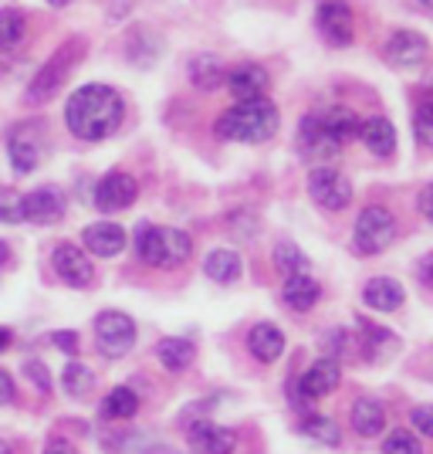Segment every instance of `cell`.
Here are the masks:
<instances>
[{
    "label": "cell",
    "mask_w": 433,
    "mask_h": 454,
    "mask_svg": "<svg viewBox=\"0 0 433 454\" xmlns=\"http://www.w3.org/2000/svg\"><path fill=\"white\" fill-rule=\"evenodd\" d=\"M95 342H98V349L105 353V356H126L132 346H135V322L126 316V312H102L98 319H95Z\"/></svg>",
    "instance_id": "cell-5"
},
{
    "label": "cell",
    "mask_w": 433,
    "mask_h": 454,
    "mask_svg": "<svg viewBox=\"0 0 433 454\" xmlns=\"http://www.w3.org/2000/svg\"><path fill=\"white\" fill-rule=\"evenodd\" d=\"M7 258H11V251H7V245H4V241H0V268L7 265Z\"/></svg>",
    "instance_id": "cell-44"
},
{
    "label": "cell",
    "mask_w": 433,
    "mask_h": 454,
    "mask_svg": "<svg viewBox=\"0 0 433 454\" xmlns=\"http://www.w3.org/2000/svg\"><path fill=\"white\" fill-rule=\"evenodd\" d=\"M298 146H302L305 156H319V160H329V156L342 153L339 146L325 136L319 115H305L302 119V126H298Z\"/></svg>",
    "instance_id": "cell-20"
},
{
    "label": "cell",
    "mask_w": 433,
    "mask_h": 454,
    "mask_svg": "<svg viewBox=\"0 0 433 454\" xmlns=\"http://www.w3.org/2000/svg\"><path fill=\"white\" fill-rule=\"evenodd\" d=\"M193 251L187 231L159 224H139L135 227V254L152 268H176L183 265Z\"/></svg>",
    "instance_id": "cell-3"
},
{
    "label": "cell",
    "mask_w": 433,
    "mask_h": 454,
    "mask_svg": "<svg viewBox=\"0 0 433 454\" xmlns=\"http://www.w3.org/2000/svg\"><path fill=\"white\" fill-rule=\"evenodd\" d=\"M0 454H11V448H7V444H4V441H0Z\"/></svg>",
    "instance_id": "cell-46"
},
{
    "label": "cell",
    "mask_w": 433,
    "mask_h": 454,
    "mask_svg": "<svg viewBox=\"0 0 433 454\" xmlns=\"http://www.w3.org/2000/svg\"><path fill=\"white\" fill-rule=\"evenodd\" d=\"M65 214V193L58 187H38L24 197V221L31 224H55Z\"/></svg>",
    "instance_id": "cell-13"
},
{
    "label": "cell",
    "mask_w": 433,
    "mask_h": 454,
    "mask_svg": "<svg viewBox=\"0 0 433 454\" xmlns=\"http://www.w3.org/2000/svg\"><path fill=\"white\" fill-rule=\"evenodd\" d=\"M27 373H31V380L38 383L41 390H48V387H51V380H48V370H44V366H38V363H27Z\"/></svg>",
    "instance_id": "cell-40"
},
{
    "label": "cell",
    "mask_w": 433,
    "mask_h": 454,
    "mask_svg": "<svg viewBox=\"0 0 433 454\" xmlns=\"http://www.w3.org/2000/svg\"><path fill=\"white\" fill-rule=\"evenodd\" d=\"M24 38H27V20H24V14L14 11V7H4L0 11V51H14V48L24 44Z\"/></svg>",
    "instance_id": "cell-27"
},
{
    "label": "cell",
    "mask_w": 433,
    "mask_h": 454,
    "mask_svg": "<svg viewBox=\"0 0 433 454\" xmlns=\"http://www.w3.org/2000/svg\"><path fill=\"white\" fill-rule=\"evenodd\" d=\"M11 400H14V380L0 370V407H4V403H11Z\"/></svg>",
    "instance_id": "cell-41"
},
{
    "label": "cell",
    "mask_w": 433,
    "mask_h": 454,
    "mask_svg": "<svg viewBox=\"0 0 433 454\" xmlns=\"http://www.w3.org/2000/svg\"><path fill=\"white\" fill-rule=\"evenodd\" d=\"M315 20H319L321 38L336 48H345L356 38V18H352V7L345 0H321Z\"/></svg>",
    "instance_id": "cell-8"
},
{
    "label": "cell",
    "mask_w": 433,
    "mask_h": 454,
    "mask_svg": "<svg viewBox=\"0 0 433 454\" xmlns=\"http://www.w3.org/2000/svg\"><path fill=\"white\" fill-rule=\"evenodd\" d=\"M410 420H414V427L420 431V434L433 437V403H427V407H416L414 414H410Z\"/></svg>",
    "instance_id": "cell-37"
},
{
    "label": "cell",
    "mask_w": 433,
    "mask_h": 454,
    "mask_svg": "<svg viewBox=\"0 0 433 454\" xmlns=\"http://www.w3.org/2000/svg\"><path fill=\"white\" fill-rule=\"evenodd\" d=\"M352 427H356V434L362 437H376L383 427H386V411H383V403L373 397H359L352 403Z\"/></svg>",
    "instance_id": "cell-24"
},
{
    "label": "cell",
    "mask_w": 433,
    "mask_h": 454,
    "mask_svg": "<svg viewBox=\"0 0 433 454\" xmlns=\"http://www.w3.org/2000/svg\"><path fill=\"white\" fill-rule=\"evenodd\" d=\"M308 193L312 200L325 210H345L352 204V184L332 167H315L308 176Z\"/></svg>",
    "instance_id": "cell-7"
},
{
    "label": "cell",
    "mask_w": 433,
    "mask_h": 454,
    "mask_svg": "<svg viewBox=\"0 0 433 454\" xmlns=\"http://www.w3.org/2000/svg\"><path fill=\"white\" fill-rule=\"evenodd\" d=\"M247 346H251V353H254L261 363H274L284 349V336H282V329H278V325L261 322V325H254V329H251Z\"/></svg>",
    "instance_id": "cell-22"
},
{
    "label": "cell",
    "mask_w": 433,
    "mask_h": 454,
    "mask_svg": "<svg viewBox=\"0 0 433 454\" xmlns=\"http://www.w3.org/2000/svg\"><path fill=\"white\" fill-rule=\"evenodd\" d=\"M51 342H55L61 353H78V333H72V329H68V333H65V329H61V333H55V336H51Z\"/></svg>",
    "instance_id": "cell-38"
},
{
    "label": "cell",
    "mask_w": 433,
    "mask_h": 454,
    "mask_svg": "<svg viewBox=\"0 0 433 454\" xmlns=\"http://www.w3.org/2000/svg\"><path fill=\"white\" fill-rule=\"evenodd\" d=\"M319 119H321V129H325V136H329V139H332L339 150L345 146V143H352V139H356L359 122H362V119H359L349 106H332V109H325Z\"/></svg>",
    "instance_id": "cell-17"
},
{
    "label": "cell",
    "mask_w": 433,
    "mask_h": 454,
    "mask_svg": "<svg viewBox=\"0 0 433 454\" xmlns=\"http://www.w3.org/2000/svg\"><path fill=\"white\" fill-rule=\"evenodd\" d=\"M102 411L109 417H115V420H129L139 411V397L132 394L129 387H115L112 394L105 397V403H102Z\"/></svg>",
    "instance_id": "cell-31"
},
{
    "label": "cell",
    "mask_w": 433,
    "mask_h": 454,
    "mask_svg": "<svg viewBox=\"0 0 433 454\" xmlns=\"http://www.w3.org/2000/svg\"><path fill=\"white\" fill-rule=\"evenodd\" d=\"M414 133L420 139V146H430L433 150V102H423L414 115Z\"/></svg>",
    "instance_id": "cell-35"
},
{
    "label": "cell",
    "mask_w": 433,
    "mask_h": 454,
    "mask_svg": "<svg viewBox=\"0 0 433 454\" xmlns=\"http://www.w3.org/2000/svg\"><path fill=\"white\" fill-rule=\"evenodd\" d=\"M396 221L386 207H366L356 217V247L362 254H379L393 245Z\"/></svg>",
    "instance_id": "cell-6"
},
{
    "label": "cell",
    "mask_w": 433,
    "mask_h": 454,
    "mask_svg": "<svg viewBox=\"0 0 433 454\" xmlns=\"http://www.w3.org/2000/svg\"><path fill=\"white\" fill-rule=\"evenodd\" d=\"M416 207H420V214H423V217H430V221H433V184H427V187L420 190Z\"/></svg>",
    "instance_id": "cell-39"
},
{
    "label": "cell",
    "mask_w": 433,
    "mask_h": 454,
    "mask_svg": "<svg viewBox=\"0 0 433 454\" xmlns=\"http://www.w3.org/2000/svg\"><path fill=\"white\" fill-rule=\"evenodd\" d=\"M85 247L92 251L95 258H115L122 247H126V231L112 221H102V224L85 227Z\"/></svg>",
    "instance_id": "cell-16"
},
{
    "label": "cell",
    "mask_w": 433,
    "mask_h": 454,
    "mask_svg": "<svg viewBox=\"0 0 433 454\" xmlns=\"http://www.w3.org/2000/svg\"><path fill=\"white\" fill-rule=\"evenodd\" d=\"M122 115H126L122 95L115 92L112 85H102V82L81 85L78 92L68 95V106H65L68 129L85 143H98V139L112 136L122 126Z\"/></svg>",
    "instance_id": "cell-1"
},
{
    "label": "cell",
    "mask_w": 433,
    "mask_h": 454,
    "mask_svg": "<svg viewBox=\"0 0 433 454\" xmlns=\"http://www.w3.org/2000/svg\"><path fill=\"white\" fill-rule=\"evenodd\" d=\"M427 55H430V44L416 31H393L386 41V61L396 68H416L420 61H427Z\"/></svg>",
    "instance_id": "cell-12"
},
{
    "label": "cell",
    "mask_w": 433,
    "mask_h": 454,
    "mask_svg": "<svg viewBox=\"0 0 433 454\" xmlns=\"http://www.w3.org/2000/svg\"><path fill=\"white\" fill-rule=\"evenodd\" d=\"M44 454H78V451L68 444V441H51V444L44 448Z\"/></svg>",
    "instance_id": "cell-42"
},
{
    "label": "cell",
    "mask_w": 433,
    "mask_h": 454,
    "mask_svg": "<svg viewBox=\"0 0 433 454\" xmlns=\"http://www.w3.org/2000/svg\"><path fill=\"white\" fill-rule=\"evenodd\" d=\"M61 383H65V394H72V397H89L95 387V373L85 363L72 360L65 366V373H61Z\"/></svg>",
    "instance_id": "cell-30"
},
{
    "label": "cell",
    "mask_w": 433,
    "mask_h": 454,
    "mask_svg": "<svg viewBox=\"0 0 433 454\" xmlns=\"http://www.w3.org/2000/svg\"><path fill=\"white\" fill-rule=\"evenodd\" d=\"M224 78H227V68L217 55H197L189 61V82H193V89L213 92V89L224 85Z\"/></svg>",
    "instance_id": "cell-23"
},
{
    "label": "cell",
    "mask_w": 433,
    "mask_h": 454,
    "mask_svg": "<svg viewBox=\"0 0 433 454\" xmlns=\"http://www.w3.org/2000/svg\"><path fill=\"white\" fill-rule=\"evenodd\" d=\"M274 265L282 268L284 275H305L308 258L302 254V247H295L291 241H282V245L274 247Z\"/></svg>",
    "instance_id": "cell-33"
},
{
    "label": "cell",
    "mask_w": 433,
    "mask_h": 454,
    "mask_svg": "<svg viewBox=\"0 0 433 454\" xmlns=\"http://www.w3.org/2000/svg\"><path fill=\"white\" fill-rule=\"evenodd\" d=\"M342 380V366L339 360H319L312 363V370L298 380V387H295V403H302V400H321L329 397L336 387H339Z\"/></svg>",
    "instance_id": "cell-11"
},
{
    "label": "cell",
    "mask_w": 433,
    "mask_h": 454,
    "mask_svg": "<svg viewBox=\"0 0 433 454\" xmlns=\"http://www.w3.org/2000/svg\"><path fill=\"white\" fill-rule=\"evenodd\" d=\"M51 265H55L58 278L68 282L72 288H89L95 278L92 258L78 245H58L55 254H51Z\"/></svg>",
    "instance_id": "cell-10"
},
{
    "label": "cell",
    "mask_w": 433,
    "mask_h": 454,
    "mask_svg": "<svg viewBox=\"0 0 433 454\" xmlns=\"http://www.w3.org/2000/svg\"><path fill=\"white\" fill-rule=\"evenodd\" d=\"M135 197H139V184L122 170L105 173V176L95 184V193H92L95 207L102 210V214H115V210L132 207Z\"/></svg>",
    "instance_id": "cell-9"
},
{
    "label": "cell",
    "mask_w": 433,
    "mask_h": 454,
    "mask_svg": "<svg viewBox=\"0 0 433 454\" xmlns=\"http://www.w3.org/2000/svg\"><path fill=\"white\" fill-rule=\"evenodd\" d=\"M189 448L197 454H234L237 448V434L227 431L220 424L200 420L197 427H189Z\"/></svg>",
    "instance_id": "cell-15"
},
{
    "label": "cell",
    "mask_w": 433,
    "mask_h": 454,
    "mask_svg": "<svg viewBox=\"0 0 433 454\" xmlns=\"http://www.w3.org/2000/svg\"><path fill=\"white\" fill-rule=\"evenodd\" d=\"M362 346H366V353L379 360V356H386L390 349H396V336L390 329H379L373 322H362Z\"/></svg>",
    "instance_id": "cell-32"
},
{
    "label": "cell",
    "mask_w": 433,
    "mask_h": 454,
    "mask_svg": "<svg viewBox=\"0 0 433 454\" xmlns=\"http://www.w3.org/2000/svg\"><path fill=\"white\" fill-rule=\"evenodd\" d=\"M278 106L264 95V98H254V102H237L234 109H227L213 133L227 139V143H267L271 136L278 133Z\"/></svg>",
    "instance_id": "cell-2"
},
{
    "label": "cell",
    "mask_w": 433,
    "mask_h": 454,
    "mask_svg": "<svg viewBox=\"0 0 433 454\" xmlns=\"http://www.w3.org/2000/svg\"><path fill=\"white\" fill-rule=\"evenodd\" d=\"M241 254L237 251H230V247H217V251H210L207 262H204V271H207V278L213 282H237L241 278Z\"/></svg>",
    "instance_id": "cell-25"
},
{
    "label": "cell",
    "mask_w": 433,
    "mask_h": 454,
    "mask_svg": "<svg viewBox=\"0 0 433 454\" xmlns=\"http://www.w3.org/2000/svg\"><path fill=\"white\" fill-rule=\"evenodd\" d=\"M298 431H302L305 437H312V441H319V444H325V448H336L342 441V431L339 424L332 420V417H319V414H308L298 424Z\"/></svg>",
    "instance_id": "cell-28"
},
{
    "label": "cell",
    "mask_w": 433,
    "mask_h": 454,
    "mask_svg": "<svg viewBox=\"0 0 433 454\" xmlns=\"http://www.w3.org/2000/svg\"><path fill=\"white\" fill-rule=\"evenodd\" d=\"M81 51H85V44L78 38L68 41L65 48H58L55 55L44 61V68H41L38 75L31 78V85H27V102H31V106H41V102L55 98V95L61 92V85L68 82V75L75 72Z\"/></svg>",
    "instance_id": "cell-4"
},
{
    "label": "cell",
    "mask_w": 433,
    "mask_h": 454,
    "mask_svg": "<svg viewBox=\"0 0 433 454\" xmlns=\"http://www.w3.org/2000/svg\"><path fill=\"white\" fill-rule=\"evenodd\" d=\"M362 299L369 309H376V312H393L403 305L406 299V292H403V285L396 282V278H386V275H379V278H369L366 288H362Z\"/></svg>",
    "instance_id": "cell-19"
},
{
    "label": "cell",
    "mask_w": 433,
    "mask_h": 454,
    "mask_svg": "<svg viewBox=\"0 0 433 454\" xmlns=\"http://www.w3.org/2000/svg\"><path fill=\"white\" fill-rule=\"evenodd\" d=\"M224 85L230 89V95L237 102H254V98H264L271 78H267V72H264L261 65H237V68L227 72Z\"/></svg>",
    "instance_id": "cell-14"
},
{
    "label": "cell",
    "mask_w": 433,
    "mask_h": 454,
    "mask_svg": "<svg viewBox=\"0 0 433 454\" xmlns=\"http://www.w3.org/2000/svg\"><path fill=\"white\" fill-rule=\"evenodd\" d=\"M7 156H11L14 173H31L35 167H38L41 150L24 133H18V136H11V143H7Z\"/></svg>",
    "instance_id": "cell-29"
},
{
    "label": "cell",
    "mask_w": 433,
    "mask_h": 454,
    "mask_svg": "<svg viewBox=\"0 0 433 454\" xmlns=\"http://www.w3.org/2000/svg\"><path fill=\"white\" fill-rule=\"evenodd\" d=\"M48 4H51V7H68L72 0H48Z\"/></svg>",
    "instance_id": "cell-45"
},
{
    "label": "cell",
    "mask_w": 433,
    "mask_h": 454,
    "mask_svg": "<svg viewBox=\"0 0 433 454\" xmlns=\"http://www.w3.org/2000/svg\"><path fill=\"white\" fill-rule=\"evenodd\" d=\"M383 454H423L420 441L406 431H393V434L383 441Z\"/></svg>",
    "instance_id": "cell-36"
},
{
    "label": "cell",
    "mask_w": 433,
    "mask_h": 454,
    "mask_svg": "<svg viewBox=\"0 0 433 454\" xmlns=\"http://www.w3.org/2000/svg\"><path fill=\"white\" fill-rule=\"evenodd\" d=\"M420 4H423V7H433V0H420Z\"/></svg>",
    "instance_id": "cell-47"
},
{
    "label": "cell",
    "mask_w": 433,
    "mask_h": 454,
    "mask_svg": "<svg viewBox=\"0 0 433 454\" xmlns=\"http://www.w3.org/2000/svg\"><path fill=\"white\" fill-rule=\"evenodd\" d=\"M156 356H159V363L166 366V370H173V373H180V370H187V366H193V360H197V346L189 340H163L159 342V349H156Z\"/></svg>",
    "instance_id": "cell-26"
},
{
    "label": "cell",
    "mask_w": 433,
    "mask_h": 454,
    "mask_svg": "<svg viewBox=\"0 0 433 454\" xmlns=\"http://www.w3.org/2000/svg\"><path fill=\"white\" fill-rule=\"evenodd\" d=\"M7 342H11V333H7V329H0V353L7 349Z\"/></svg>",
    "instance_id": "cell-43"
},
{
    "label": "cell",
    "mask_w": 433,
    "mask_h": 454,
    "mask_svg": "<svg viewBox=\"0 0 433 454\" xmlns=\"http://www.w3.org/2000/svg\"><path fill=\"white\" fill-rule=\"evenodd\" d=\"M24 221V197L14 190H0V224H18Z\"/></svg>",
    "instance_id": "cell-34"
},
{
    "label": "cell",
    "mask_w": 433,
    "mask_h": 454,
    "mask_svg": "<svg viewBox=\"0 0 433 454\" xmlns=\"http://www.w3.org/2000/svg\"><path fill=\"white\" fill-rule=\"evenodd\" d=\"M321 288L319 282L305 271V275H288L284 278V305L288 309H295V312H308L312 305L319 302Z\"/></svg>",
    "instance_id": "cell-21"
},
{
    "label": "cell",
    "mask_w": 433,
    "mask_h": 454,
    "mask_svg": "<svg viewBox=\"0 0 433 454\" xmlns=\"http://www.w3.org/2000/svg\"><path fill=\"white\" fill-rule=\"evenodd\" d=\"M359 139L366 143V150L373 156H393L396 150V129L390 119L373 115V119H362L359 122Z\"/></svg>",
    "instance_id": "cell-18"
}]
</instances>
